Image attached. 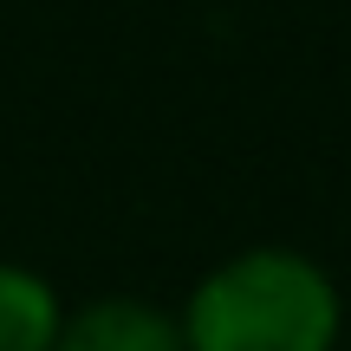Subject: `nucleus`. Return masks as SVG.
<instances>
[{
  "label": "nucleus",
  "instance_id": "2",
  "mask_svg": "<svg viewBox=\"0 0 351 351\" xmlns=\"http://www.w3.org/2000/svg\"><path fill=\"white\" fill-rule=\"evenodd\" d=\"M52 351H182V319L143 300H91L59 326Z\"/></svg>",
  "mask_w": 351,
  "mask_h": 351
},
{
  "label": "nucleus",
  "instance_id": "1",
  "mask_svg": "<svg viewBox=\"0 0 351 351\" xmlns=\"http://www.w3.org/2000/svg\"><path fill=\"white\" fill-rule=\"evenodd\" d=\"M339 287L287 247L221 261L182 313V351H332Z\"/></svg>",
  "mask_w": 351,
  "mask_h": 351
},
{
  "label": "nucleus",
  "instance_id": "3",
  "mask_svg": "<svg viewBox=\"0 0 351 351\" xmlns=\"http://www.w3.org/2000/svg\"><path fill=\"white\" fill-rule=\"evenodd\" d=\"M59 293L33 267L0 261V351H52L59 345Z\"/></svg>",
  "mask_w": 351,
  "mask_h": 351
}]
</instances>
